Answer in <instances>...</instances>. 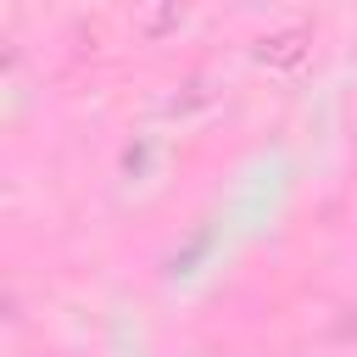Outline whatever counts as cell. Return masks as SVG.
<instances>
[{"label": "cell", "mask_w": 357, "mask_h": 357, "mask_svg": "<svg viewBox=\"0 0 357 357\" xmlns=\"http://www.w3.org/2000/svg\"><path fill=\"white\" fill-rule=\"evenodd\" d=\"M134 11H139V28H145L151 39H162V33H173V28H178L184 0H134Z\"/></svg>", "instance_id": "cell-1"}, {"label": "cell", "mask_w": 357, "mask_h": 357, "mask_svg": "<svg viewBox=\"0 0 357 357\" xmlns=\"http://www.w3.org/2000/svg\"><path fill=\"white\" fill-rule=\"evenodd\" d=\"M262 61H301V33H279V39H268L262 45Z\"/></svg>", "instance_id": "cell-2"}]
</instances>
